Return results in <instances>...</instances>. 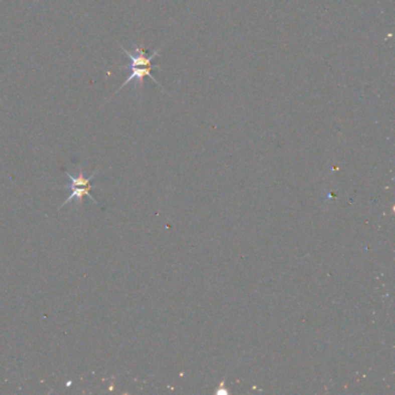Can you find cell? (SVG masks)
Returning a JSON list of instances; mask_svg holds the SVG:
<instances>
[{
    "instance_id": "cell-2",
    "label": "cell",
    "mask_w": 395,
    "mask_h": 395,
    "mask_svg": "<svg viewBox=\"0 0 395 395\" xmlns=\"http://www.w3.org/2000/svg\"><path fill=\"white\" fill-rule=\"evenodd\" d=\"M97 172L99 171H95L93 173L91 176H88V178H86L84 175V173L81 171L79 172V174L76 175H72L70 174L69 172H66V175L69 176L70 180H71V186H70V189H71V195L69 196V198L66 199L65 202L63 203L61 208L63 206H65L66 204H69L70 202H72L73 199H77L78 203H82V199H84L85 196H88L89 198L92 199L93 203H96V199L95 197L92 195V180L95 178L97 175Z\"/></svg>"
},
{
    "instance_id": "cell-1",
    "label": "cell",
    "mask_w": 395,
    "mask_h": 395,
    "mask_svg": "<svg viewBox=\"0 0 395 395\" xmlns=\"http://www.w3.org/2000/svg\"><path fill=\"white\" fill-rule=\"evenodd\" d=\"M119 47H121V50L124 52V54L127 56V58L130 59V64L126 66V69H129L131 71V73H130V76L126 78V80L123 82V85L119 86V88L117 89V91H116L114 94H111V96L109 97V100H110L114 95H116V94L121 91L122 88L125 87V86L133 80H136L137 84H136V86H135V88L139 89V93H141L142 89H143V85H144L145 77L151 78L152 80L156 82V84L159 86L161 89H163V91L166 92V89L164 88V86L160 85V82L158 81L157 79L151 74V71L153 69H158L157 65H152V61L157 57L158 55H159L161 48L157 49V50H154L152 52V55L148 56L145 49L143 47L135 46L134 51L126 50V49L122 47L121 44H119Z\"/></svg>"
}]
</instances>
